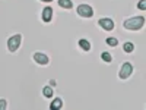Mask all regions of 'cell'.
I'll list each match as a JSON object with an SVG mask.
<instances>
[{"label": "cell", "mask_w": 146, "mask_h": 110, "mask_svg": "<svg viewBox=\"0 0 146 110\" xmlns=\"http://www.w3.org/2000/svg\"><path fill=\"white\" fill-rule=\"evenodd\" d=\"M124 28L126 30H130V31H137L140 30L143 25H145V18L143 16H133V18H129L124 21Z\"/></svg>", "instance_id": "cell-1"}, {"label": "cell", "mask_w": 146, "mask_h": 110, "mask_svg": "<svg viewBox=\"0 0 146 110\" xmlns=\"http://www.w3.org/2000/svg\"><path fill=\"white\" fill-rule=\"evenodd\" d=\"M21 41H22V35L21 34H16L13 37H10V38L7 40V47L10 52H16L19 46H21Z\"/></svg>", "instance_id": "cell-2"}, {"label": "cell", "mask_w": 146, "mask_h": 110, "mask_svg": "<svg viewBox=\"0 0 146 110\" xmlns=\"http://www.w3.org/2000/svg\"><path fill=\"white\" fill-rule=\"evenodd\" d=\"M78 13L82 18H91L92 13H94V10H92V7L89 5H85L83 3V5H79L78 6Z\"/></svg>", "instance_id": "cell-3"}, {"label": "cell", "mask_w": 146, "mask_h": 110, "mask_svg": "<svg viewBox=\"0 0 146 110\" xmlns=\"http://www.w3.org/2000/svg\"><path fill=\"white\" fill-rule=\"evenodd\" d=\"M131 72H133V66H131V63H123V66H121V69H120V72H118V76L121 78V79H126V78H129L130 75H131Z\"/></svg>", "instance_id": "cell-4"}, {"label": "cell", "mask_w": 146, "mask_h": 110, "mask_svg": "<svg viewBox=\"0 0 146 110\" xmlns=\"http://www.w3.org/2000/svg\"><path fill=\"white\" fill-rule=\"evenodd\" d=\"M100 25L105 30V31H111V30H114V22H113V19H110V18H102V19H100Z\"/></svg>", "instance_id": "cell-5"}, {"label": "cell", "mask_w": 146, "mask_h": 110, "mask_svg": "<svg viewBox=\"0 0 146 110\" xmlns=\"http://www.w3.org/2000/svg\"><path fill=\"white\" fill-rule=\"evenodd\" d=\"M34 60H35L36 63H40V65H47L48 63V57L44 53H40V52H36L34 54Z\"/></svg>", "instance_id": "cell-6"}, {"label": "cell", "mask_w": 146, "mask_h": 110, "mask_svg": "<svg viewBox=\"0 0 146 110\" xmlns=\"http://www.w3.org/2000/svg\"><path fill=\"white\" fill-rule=\"evenodd\" d=\"M51 18H53V9L50 6L44 7V10H42V21L44 22H50Z\"/></svg>", "instance_id": "cell-7"}, {"label": "cell", "mask_w": 146, "mask_h": 110, "mask_svg": "<svg viewBox=\"0 0 146 110\" xmlns=\"http://www.w3.org/2000/svg\"><path fill=\"white\" fill-rule=\"evenodd\" d=\"M79 46H80V48H83L85 52H89V48H91L89 41L85 40V38H80V40H79Z\"/></svg>", "instance_id": "cell-8"}, {"label": "cell", "mask_w": 146, "mask_h": 110, "mask_svg": "<svg viewBox=\"0 0 146 110\" xmlns=\"http://www.w3.org/2000/svg\"><path fill=\"white\" fill-rule=\"evenodd\" d=\"M63 106V101H62V99H54L53 100V103L50 104V107L53 109V110H56V109H60Z\"/></svg>", "instance_id": "cell-9"}, {"label": "cell", "mask_w": 146, "mask_h": 110, "mask_svg": "<svg viewBox=\"0 0 146 110\" xmlns=\"http://www.w3.org/2000/svg\"><path fill=\"white\" fill-rule=\"evenodd\" d=\"M58 5L62 7H64V9H70L73 6V3L70 2V0H58Z\"/></svg>", "instance_id": "cell-10"}, {"label": "cell", "mask_w": 146, "mask_h": 110, "mask_svg": "<svg viewBox=\"0 0 146 110\" xmlns=\"http://www.w3.org/2000/svg\"><path fill=\"white\" fill-rule=\"evenodd\" d=\"M123 50H124L126 53H131L133 50H135V46H133L131 43H124V46H123Z\"/></svg>", "instance_id": "cell-11"}, {"label": "cell", "mask_w": 146, "mask_h": 110, "mask_svg": "<svg viewBox=\"0 0 146 110\" xmlns=\"http://www.w3.org/2000/svg\"><path fill=\"white\" fill-rule=\"evenodd\" d=\"M42 94H44L45 97H53V88H51V87H44Z\"/></svg>", "instance_id": "cell-12"}, {"label": "cell", "mask_w": 146, "mask_h": 110, "mask_svg": "<svg viewBox=\"0 0 146 110\" xmlns=\"http://www.w3.org/2000/svg\"><path fill=\"white\" fill-rule=\"evenodd\" d=\"M107 44H108V46H111V47H115V46L118 44V41H117V38H113V37H110V38H107Z\"/></svg>", "instance_id": "cell-13"}, {"label": "cell", "mask_w": 146, "mask_h": 110, "mask_svg": "<svg viewBox=\"0 0 146 110\" xmlns=\"http://www.w3.org/2000/svg\"><path fill=\"white\" fill-rule=\"evenodd\" d=\"M101 57H102V60H104V62H111V60H113L111 54H110V53H107V52H104V53L101 54Z\"/></svg>", "instance_id": "cell-14"}, {"label": "cell", "mask_w": 146, "mask_h": 110, "mask_svg": "<svg viewBox=\"0 0 146 110\" xmlns=\"http://www.w3.org/2000/svg\"><path fill=\"white\" fill-rule=\"evenodd\" d=\"M137 7L140 10H146V0H140V2L137 3Z\"/></svg>", "instance_id": "cell-15"}, {"label": "cell", "mask_w": 146, "mask_h": 110, "mask_svg": "<svg viewBox=\"0 0 146 110\" xmlns=\"http://www.w3.org/2000/svg\"><path fill=\"white\" fill-rule=\"evenodd\" d=\"M6 106H7L6 100H0V110H5V109H6Z\"/></svg>", "instance_id": "cell-16"}, {"label": "cell", "mask_w": 146, "mask_h": 110, "mask_svg": "<svg viewBox=\"0 0 146 110\" xmlns=\"http://www.w3.org/2000/svg\"><path fill=\"white\" fill-rule=\"evenodd\" d=\"M41 2H53V0H41Z\"/></svg>", "instance_id": "cell-17"}]
</instances>
